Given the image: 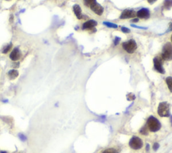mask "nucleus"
I'll return each mask as SVG.
<instances>
[{"label": "nucleus", "mask_w": 172, "mask_h": 153, "mask_svg": "<svg viewBox=\"0 0 172 153\" xmlns=\"http://www.w3.org/2000/svg\"><path fill=\"white\" fill-rule=\"evenodd\" d=\"M146 126L148 130L151 132H156L160 130L161 125L157 118L153 116H150L148 118Z\"/></svg>", "instance_id": "f257e3e1"}, {"label": "nucleus", "mask_w": 172, "mask_h": 153, "mask_svg": "<svg viewBox=\"0 0 172 153\" xmlns=\"http://www.w3.org/2000/svg\"><path fill=\"white\" fill-rule=\"evenodd\" d=\"M161 58L164 61H171L172 60V44L167 43L164 45L163 48Z\"/></svg>", "instance_id": "f03ea898"}, {"label": "nucleus", "mask_w": 172, "mask_h": 153, "mask_svg": "<svg viewBox=\"0 0 172 153\" xmlns=\"http://www.w3.org/2000/svg\"><path fill=\"white\" fill-rule=\"evenodd\" d=\"M170 104L167 102H161L158 106L157 113L161 117L170 116Z\"/></svg>", "instance_id": "7ed1b4c3"}, {"label": "nucleus", "mask_w": 172, "mask_h": 153, "mask_svg": "<svg viewBox=\"0 0 172 153\" xmlns=\"http://www.w3.org/2000/svg\"><path fill=\"white\" fill-rule=\"evenodd\" d=\"M122 48H124V50L126 51L128 53L132 54L136 50L137 44L136 43L135 40L131 39V40H129V41L123 43Z\"/></svg>", "instance_id": "20e7f679"}, {"label": "nucleus", "mask_w": 172, "mask_h": 153, "mask_svg": "<svg viewBox=\"0 0 172 153\" xmlns=\"http://www.w3.org/2000/svg\"><path fill=\"white\" fill-rule=\"evenodd\" d=\"M143 145V143L141 139L138 136H133L129 142V146L134 150H139L142 148Z\"/></svg>", "instance_id": "39448f33"}, {"label": "nucleus", "mask_w": 172, "mask_h": 153, "mask_svg": "<svg viewBox=\"0 0 172 153\" xmlns=\"http://www.w3.org/2000/svg\"><path fill=\"white\" fill-rule=\"evenodd\" d=\"M154 68L155 70L161 74L165 73V70L163 67V59L160 57H156L153 59Z\"/></svg>", "instance_id": "423d86ee"}, {"label": "nucleus", "mask_w": 172, "mask_h": 153, "mask_svg": "<svg viewBox=\"0 0 172 153\" xmlns=\"http://www.w3.org/2000/svg\"><path fill=\"white\" fill-rule=\"evenodd\" d=\"M136 16V13L132 9H125L122 12L120 15V19L125 20V19H130L133 18Z\"/></svg>", "instance_id": "0eeeda50"}, {"label": "nucleus", "mask_w": 172, "mask_h": 153, "mask_svg": "<svg viewBox=\"0 0 172 153\" xmlns=\"http://www.w3.org/2000/svg\"><path fill=\"white\" fill-rule=\"evenodd\" d=\"M97 25H98V22H96L95 20H90L87 21V22H85L83 24V26H82V29L84 30H91L92 29H94Z\"/></svg>", "instance_id": "6e6552de"}, {"label": "nucleus", "mask_w": 172, "mask_h": 153, "mask_svg": "<svg viewBox=\"0 0 172 153\" xmlns=\"http://www.w3.org/2000/svg\"><path fill=\"white\" fill-rule=\"evenodd\" d=\"M90 8L98 16H101L103 12H104V8L99 3L96 2L94 4L90 6Z\"/></svg>", "instance_id": "1a4fd4ad"}, {"label": "nucleus", "mask_w": 172, "mask_h": 153, "mask_svg": "<svg viewBox=\"0 0 172 153\" xmlns=\"http://www.w3.org/2000/svg\"><path fill=\"white\" fill-rule=\"evenodd\" d=\"M136 16H138L139 18L148 19L150 17L149 10L147 8L140 9L136 12Z\"/></svg>", "instance_id": "9d476101"}, {"label": "nucleus", "mask_w": 172, "mask_h": 153, "mask_svg": "<svg viewBox=\"0 0 172 153\" xmlns=\"http://www.w3.org/2000/svg\"><path fill=\"white\" fill-rule=\"evenodd\" d=\"M20 56H21V53H20L19 48H16L12 50L11 54H10V55H9V57L12 61H16L19 60Z\"/></svg>", "instance_id": "9b49d317"}, {"label": "nucleus", "mask_w": 172, "mask_h": 153, "mask_svg": "<svg viewBox=\"0 0 172 153\" xmlns=\"http://www.w3.org/2000/svg\"><path fill=\"white\" fill-rule=\"evenodd\" d=\"M73 9L75 15L76 16V17H77V18H78L79 20H81V19L83 18V15H82L81 9L80 6L77 5V4L74 5Z\"/></svg>", "instance_id": "f8f14e48"}, {"label": "nucleus", "mask_w": 172, "mask_h": 153, "mask_svg": "<svg viewBox=\"0 0 172 153\" xmlns=\"http://www.w3.org/2000/svg\"><path fill=\"white\" fill-rule=\"evenodd\" d=\"M172 8V0H165L163 2V8L169 10Z\"/></svg>", "instance_id": "ddd939ff"}, {"label": "nucleus", "mask_w": 172, "mask_h": 153, "mask_svg": "<svg viewBox=\"0 0 172 153\" xmlns=\"http://www.w3.org/2000/svg\"><path fill=\"white\" fill-rule=\"evenodd\" d=\"M9 77L11 79H14L18 76V71L16 70H11L8 73Z\"/></svg>", "instance_id": "4468645a"}, {"label": "nucleus", "mask_w": 172, "mask_h": 153, "mask_svg": "<svg viewBox=\"0 0 172 153\" xmlns=\"http://www.w3.org/2000/svg\"><path fill=\"white\" fill-rule=\"evenodd\" d=\"M166 83L168 87V89L172 93V77L171 76H168L166 79Z\"/></svg>", "instance_id": "2eb2a0df"}, {"label": "nucleus", "mask_w": 172, "mask_h": 153, "mask_svg": "<svg viewBox=\"0 0 172 153\" xmlns=\"http://www.w3.org/2000/svg\"><path fill=\"white\" fill-rule=\"evenodd\" d=\"M84 2L85 6L90 8L91 6H92L94 3L96 2V0H84Z\"/></svg>", "instance_id": "dca6fc26"}, {"label": "nucleus", "mask_w": 172, "mask_h": 153, "mask_svg": "<svg viewBox=\"0 0 172 153\" xmlns=\"http://www.w3.org/2000/svg\"><path fill=\"white\" fill-rule=\"evenodd\" d=\"M103 24L104 25L106 26L108 28H118V26L116 25L115 24H113V23H110V22H103Z\"/></svg>", "instance_id": "f3484780"}, {"label": "nucleus", "mask_w": 172, "mask_h": 153, "mask_svg": "<svg viewBox=\"0 0 172 153\" xmlns=\"http://www.w3.org/2000/svg\"><path fill=\"white\" fill-rule=\"evenodd\" d=\"M102 153H118V152L114 148H108L103 151Z\"/></svg>", "instance_id": "a211bd4d"}, {"label": "nucleus", "mask_w": 172, "mask_h": 153, "mask_svg": "<svg viewBox=\"0 0 172 153\" xmlns=\"http://www.w3.org/2000/svg\"><path fill=\"white\" fill-rule=\"evenodd\" d=\"M140 134L143 135L148 134V128H147V126H144L143 128H142V129L140 130Z\"/></svg>", "instance_id": "6ab92c4d"}, {"label": "nucleus", "mask_w": 172, "mask_h": 153, "mask_svg": "<svg viewBox=\"0 0 172 153\" xmlns=\"http://www.w3.org/2000/svg\"><path fill=\"white\" fill-rule=\"evenodd\" d=\"M127 99L128 100H134L135 99V96L133 93H129V94L127 95Z\"/></svg>", "instance_id": "aec40b11"}, {"label": "nucleus", "mask_w": 172, "mask_h": 153, "mask_svg": "<svg viewBox=\"0 0 172 153\" xmlns=\"http://www.w3.org/2000/svg\"><path fill=\"white\" fill-rule=\"evenodd\" d=\"M11 48H12V44H9L8 47H6V48H5V49L3 50V53H7L8 51H9L10 49H11Z\"/></svg>", "instance_id": "412c9836"}, {"label": "nucleus", "mask_w": 172, "mask_h": 153, "mask_svg": "<svg viewBox=\"0 0 172 153\" xmlns=\"http://www.w3.org/2000/svg\"><path fill=\"white\" fill-rule=\"evenodd\" d=\"M121 30L122 32H123L124 33H129L130 32V29L127 28L126 27H121Z\"/></svg>", "instance_id": "4be33fe9"}, {"label": "nucleus", "mask_w": 172, "mask_h": 153, "mask_svg": "<svg viewBox=\"0 0 172 153\" xmlns=\"http://www.w3.org/2000/svg\"><path fill=\"white\" fill-rule=\"evenodd\" d=\"M159 144H158V143H157V142H155V143L153 144V150L154 151H157V149L159 148Z\"/></svg>", "instance_id": "5701e85b"}, {"label": "nucleus", "mask_w": 172, "mask_h": 153, "mask_svg": "<svg viewBox=\"0 0 172 153\" xmlns=\"http://www.w3.org/2000/svg\"><path fill=\"white\" fill-rule=\"evenodd\" d=\"M120 38H118V37H116V38H115V40H114V44L115 45H117L118 44V43L120 42Z\"/></svg>", "instance_id": "b1692460"}, {"label": "nucleus", "mask_w": 172, "mask_h": 153, "mask_svg": "<svg viewBox=\"0 0 172 153\" xmlns=\"http://www.w3.org/2000/svg\"><path fill=\"white\" fill-rule=\"evenodd\" d=\"M147 2H149L150 4H153L154 3H155L157 2V0H147Z\"/></svg>", "instance_id": "393cba45"}, {"label": "nucleus", "mask_w": 172, "mask_h": 153, "mask_svg": "<svg viewBox=\"0 0 172 153\" xmlns=\"http://www.w3.org/2000/svg\"><path fill=\"white\" fill-rule=\"evenodd\" d=\"M20 139H21V140H25L26 139V138L24 136L22 135V134H20Z\"/></svg>", "instance_id": "a878e982"}, {"label": "nucleus", "mask_w": 172, "mask_h": 153, "mask_svg": "<svg viewBox=\"0 0 172 153\" xmlns=\"http://www.w3.org/2000/svg\"><path fill=\"white\" fill-rule=\"evenodd\" d=\"M146 150H147V151H149V144H147Z\"/></svg>", "instance_id": "bb28decb"}, {"label": "nucleus", "mask_w": 172, "mask_h": 153, "mask_svg": "<svg viewBox=\"0 0 172 153\" xmlns=\"http://www.w3.org/2000/svg\"><path fill=\"white\" fill-rule=\"evenodd\" d=\"M139 21V20L138 19H135V20H133V22H137Z\"/></svg>", "instance_id": "cd10ccee"}, {"label": "nucleus", "mask_w": 172, "mask_h": 153, "mask_svg": "<svg viewBox=\"0 0 172 153\" xmlns=\"http://www.w3.org/2000/svg\"><path fill=\"white\" fill-rule=\"evenodd\" d=\"M170 27H171V29L170 30H172V23L170 24Z\"/></svg>", "instance_id": "c85d7f7f"}, {"label": "nucleus", "mask_w": 172, "mask_h": 153, "mask_svg": "<svg viewBox=\"0 0 172 153\" xmlns=\"http://www.w3.org/2000/svg\"><path fill=\"white\" fill-rule=\"evenodd\" d=\"M0 153H7V152H1Z\"/></svg>", "instance_id": "c756f323"}, {"label": "nucleus", "mask_w": 172, "mask_h": 153, "mask_svg": "<svg viewBox=\"0 0 172 153\" xmlns=\"http://www.w3.org/2000/svg\"><path fill=\"white\" fill-rule=\"evenodd\" d=\"M171 43H172V35H171Z\"/></svg>", "instance_id": "7c9ffc66"}]
</instances>
